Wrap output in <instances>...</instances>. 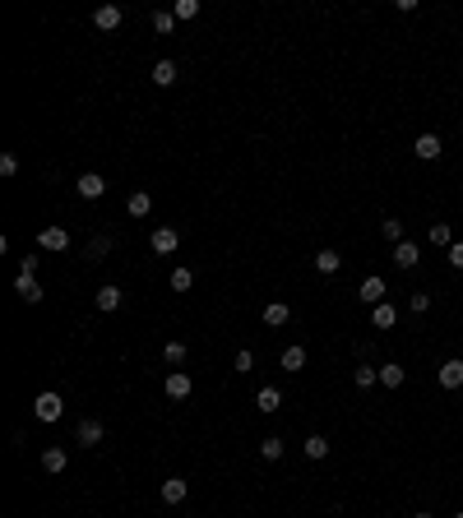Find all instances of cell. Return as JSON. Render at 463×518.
Instances as JSON below:
<instances>
[{"label": "cell", "instance_id": "obj_36", "mask_svg": "<svg viewBox=\"0 0 463 518\" xmlns=\"http://www.w3.org/2000/svg\"><path fill=\"white\" fill-rule=\"evenodd\" d=\"M0 176H19V157H15V153H5V157H0Z\"/></svg>", "mask_w": 463, "mask_h": 518}, {"label": "cell", "instance_id": "obj_37", "mask_svg": "<svg viewBox=\"0 0 463 518\" xmlns=\"http://www.w3.org/2000/svg\"><path fill=\"white\" fill-rule=\"evenodd\" d=\"M449 264H454V269H463V241L449 245Z\"/></svg>", "mask_w": 463, "mask_h": 518}, {"label": "cell", "instance_id": "obj_16", "mask_svg": "<svg viewBox=\"0 0 463 518\" xmlns=\"http://www.w3.org/2000/svg\"><path fill=\"white\" fill-rule=\"evenodd\" d=\"M426 241H431L435 250H449V245H454V231H449V222H431V227H426Z\"/></svg>", "mask_w": 463, "mask_h": 518}, {"label": "cell", "instance_id": "obj_17", "mask_svg": "<svg viewBox=\"0 0 463 518\" xmlns=\"http://www.w3.org/2000/svg\"><path fill=\"white\" fill-rule=\"evenodd\" d=\"M339 269H343V255H339V250H320V255H315V274L329 278V274H339Z\"/></svg>", "mask_w": 463, "mask_h": 518}, {"label": "cell", "instance_id": "obj_5", "mask_svg": "<svg viewBox=\"0 0 463 518\" xmlns=\"http://www.w3.org/2000/svg\"><path fill=\"white\" fill-rule=\"evenodd\" d=\"M75 190H79V199H102L107 195V181H102L97 171H84V176L75 181Z\"/></svg>", "mask_w": 463, "mask_h": 518}, {"label": "cell", "instance_id": "obj_39", "mask_svg": "<svg viewBox=\"0 0 463 518\" xmlns=\"http://www.w3.org/2000/svg\"><path fill=\"white\" fill-rule=\"evenodd\" d=\"M454 518H463V514H454Z\"/></svg>", "mask_w": 463, "mask_h": 518}, {"label": "cell", "instance_id": "obj_14", "mask_svg": "<svg viewBox=\"0 0 463 518\" xmlns=\"http://www.w3.org/2000/svg\"><path fill=\"white\" fill-rule=\"evenodd\" d=\"M417 259H422V250H417L413 241H399V245H394V264H399V269H417Z\"/></svg>", "mask_w": 463, "mask_h": 518}, {"label": "cell", "instance_id": "obj_6", "mask_svg": "<svg viewBox=\"0 0 463 518\" xmlns=\"http://www.w3.org/2000/svg\"><path fill=\"white\" fill-rule=\"evenodd\" d=\"M413 153H417V157H422V162H435V157L445 153V144H440V135H417Z\"/></svg>", "mask_w": 463, "mask_h": 518}, {"label": "cell", "instance_id": "obj_32", "mask_svg": "<svg viewBox=\"0 0 463 518\" xmlns=\"http://www.w3.org/2000/svg\"><path fill=\"white\" fill-rule=\"evenodd\" d=\"M283 449H287V444L278 440V435H269V440H264V444H260V454H264V458H269V463H278V458H283Z\"/></svg>", "mask_w": 463, "mask_h": 518}, {"label": "cell", "instance_id": "obj_25", "mask_svg": "<svg viewBox=\"0 0 463 518\" xmlns=\"http://www.w3.org/2000/svg\"><path fill=\"white\" fill-rule=\"evenodd\" d=\"M380 236H385L389 245H399V241H408V231H403V222L399 218H385V222H380Z\"/></svg>", "mask_w": 463, "mask_h": 518}, {"label": "cell", "instance_id": "obj_27", "mask_svg": "<svg viewBox=\"0 0 463 518\" xmlns=\"http://www.w3.org/2000/svg\"><path fill=\"white\" fill-rule=\"evenodd\" d=\"M176 23H190V19H200V0H176Z\"/></svg>", "mask_w": 463, "mask_h": 518}, {"label": "cell", "instance_id": "obj_11", "mask_svg": "<svg viewBox=\"0 0 463 518\" xmlns=\"http://www.w3.org/2000/svg\"><path fill=\"white\" fill-rule=\"evenodd\" d=\"M125 213L130 218H149L153 213V195H149V190H135V195L125 199Z\"/></svg>", "mask_w": 463, "mask_h": 518}, {"label": "cell", "instance_id": "obj_10", "mask_svg": "<svg viewBox=\"0 0 463 518\" xmlns=\"http://www.w3.org/2000/svg\"><path fill=\"white\" fill-rule=\"evenodd\" d=\"M37 245H42V250H70V231L65 227H42Z\"/></svg>", "mask_w": 463, "mask_h": 518}, {"label": "cell", "instance_id": "obj_23", "mask_svg": "<svg viewBox=\"0 0 463 518\" xmlns=\"http://www.w3.org/2000/svg\"><path fill=\"white\" fill-rule=\"evenodd\" d=\"M153 84L158 88H171V84H176V61H158L153 65Z\"/></svg>", "mask_w": 463, "mask_h": 518}, {"label": "cell", "instance_id": "obj_4", "mask_svg": "<svg viewBox=\"0 0 463 518\" xmlns=\"http://www.w3.org/2000/svg\"><path fill=\"white\" fill-rule=\"evenodd\" d=\"M162 389H167V398H171V403H185L195 384H190V375H185V370H171L167 380H162Z\"/></svg>", "mask_w": 463, "mask_h": 518}, {"label": "cell", "instance_id": "obj_1", "mask_svg": "<svg viewBox=\"0 0 463 518\" xmlns=\"http://www.w3.org/2000/svg\"><path fill=\"white\" fill-rule=\"evenodd\" d=\"M32 412H37V421H61V412H65V398L56 394V389H46V394H37V403H32Z\"/></svg>", "mask_w": 463, "mask_h": 518}, {"label": "cell", "instance_id": "obj_35", "mask_svg": "<svg viewBox=\"0 0 463 518\" xmlns=\"http://www.w3.org/2000/svg\"><path fill=\"white\" fill-rule=\"evenodd\" d=\"M408 305H413L417 315H426V310H431V296H426V291H413V296H408Z\"/></svg>", "mask_w": 463, "mask_h": 518}, {"label": "cell", "instance_id": "obj_19", "mask_svg": "<svg viewBox=\"0 0 463 518\" xmlns=\"http://www.w3.org/2000/svg\"><path fill=\"white\" fill-rule=\"evenodd\" d=\"M65 463H70V454H65L61 444H51V449H42V468H46V472H65Z\"/></svg>", "mask_w": 463, "mask_h": 518}, {"label": "cell", "instance_id": "obj_28", "mask_svg": "<svg viewBox=\"0 0 463 518\" xmlns=\"http://www.w3.org/2000/svg\"><path fill=\"white\" fill-rule=\"evenodd\" d=\"M153 32H158V37L176 32V15H171V10H158V15H153Z\"/></svg>", "mask_w": 463, "mask_h": 518}, {"label": "cell", "instance_id": "obj_12", "mask_svg": "<svg viewBox=\"0 0 463 518\" xmlns=\"http://www.w3.org/2000/svg\"><path fill=\"white\" fill-rule=\"evenodd\" d=\"M15 291H19V296H23L28 305L42 301V287H37V278H32V274H19V278H15Z\"/></svg>", "mask_w": 463, "mask_h": 518}, {"label": "cell", "instance_id": "obj_9", "mask_svg": "<svg viewBox=\"0 0 463 518\" xmlns=\"http://www.w3.org/2000/svg\"><path fill=\"white\" fill-rule=\"evenodd\" d=\"M185 495H190V481H185V477H167V481H162V504H181Z\"/></svg>", "mask_w": 463, "mask_h": 518}, {"label": "cell", "instance_id": "obj_38", "mask_svg": "<svg viewBox=\"0 0 463 518\" xmlns=\"http://www.w3.org/2000/svg\"><path fill=\"white\" fill-rule=\"evenodd\" d=\"M413 518H431V514H413Z\"/></svg>", "mask_w": 463, "mask_h": 518}, {"label": "cell", "instance_id": "obj_7", "mask_svg": "<svg viewBox=\"0 0 463 518\" xmlns=\"http://www.w3.org/2000/svg\"><path fill=\"white\" fill-rule=\"evenodd\" d=\"M121 19H125V10H121V5H102V10L93 15V28L111 32V28H121Z\"/></svg>", "mask_w": 463, "mask_h": 518}, {"label": "cell", "instance_id": "obj_30", "mask_svg": "<svg viewBox=\"0 0 463 518\" xmlns=\"http://www.w3.org/2000/svg\"><path fill=\"white\" fill-rule=\"evenodd\" d=\"M167 282H171V291H190L195 287V274H190V269H171Z\"/></svg>", "mask_w": 463, "mask_h": 518}, {"label": "cell", "instance_id": "obj_8", "mask_svg": "<svg viewBox=\"0 0 463 518\" xmlns=\"http://www.w3.org/2000/svg\"><path fill=\"white\" fill-rule=\"evenodd\" d=\"M75 440L84 444V449H97V444H102V421H79V430H75Z\"/></svg>", "mask_w": 463, "mask_h": 518}, {"label": "cell", "instance_id": "obj_2", "mask_svg": "<svg viewBox=\"0 0 463 518\" xmlns=\"http://www.w3.org/2000/svg\"><path fill=\"white\" fill-rule=\"evenodd\" d=\"M435 380H440V389H463V361H459V356H449V361H440V370H435Z\"/></svg>", "mask_w": 463, "mask_h": 518}, {"label": "cell", "instance_id": "obj_31", "mask_svg": "<svg viewBox=\"0 0 463 518\" xmlns=\"http://www.w3.org/2000/svg\"><path fill=\"white\" fill-rule=\"evenodd\" d=\"M84 255H88V259H102V255H111V236H93V241L84 245Z\"/></svg>", "mask_w": 463, "mask_h": 518}, {"label": "cell", "instance_id": "obj_18", "mask_svg": "<svg viewBox=\"0 0 463 518\" xmlns=\"http://www.w3.org/2000/svg\"><path fill=\"white\" fill-rule=\"evenodd\" d=\"M361 301H366V305H380V301H385V278L370 274L366 282H361Z\"/></svg>", "mask_w": 463, "mask_h": 518}, {"label": "cell", "instance_id": "obj_21", "mask_svg": "<svg viewBox=\"0 0 463 518\" xmlns=\"http://www.w3.org/2000/svg\"><path fill=\"white\" fill-rule=\"evenodd\" d=\"M121 296H125L121 287H111V282H102V287H97V296H93V301H97V310H116V305H121Z\"/></svg>", "mask_w": 463, "mask_h": 518}, {"label": "cell", "instance_id": "obj_29", "mask_svg": "<svg viewBox=\"0 0 463 518\" xmlns=\"http://www.w3.org/2000/svg\"><path fill=\"white\" fill-rule=\"evenodd\" d=\"M301 449H306V458H315V463H320V458L329 454V440H324V435H306V444H301Z\"/></svg>", "mask_w": 463, "mask_h": 518}, {"label": "cell", "instance_id": "obj_3", "mask_svg": "<svg viewBox=\"0 0 463 518\" xmlns=\"http://www.w3.org/2000/svg\"><path fill=\"white\" fill-rule=\"evenodd\" d=\"M149 245H153V255H176V245H181V231H176V227H158L153 236H149Z\"/></svg>", "mask_w": 463, "mask_h": 518}, {"label": "cell", "instance_id": "obj_33", "mask_svg": "<svg viewBox=\"0 0 463 518\" xmlns=\"http://www.w3.org/2000/svg\"><path fill=\"white\" fill-rule=\"evenodd\" d=\"M162 356H167V366H181V361H185V343H167Z\"/></svg>", "mask_w": 463, "mask_h": 518}, {"label": "cell", "instance_id": "obj_15", "mask_svg": "<svg viewBox=\"0 0 463 518\" xmlns=\"http://www.w3.org/2000/svg\"><path fill=\"white\" fill-rule=\"evenodd\" d=\"M287 320H292V305H283V301L264 305V324H269V329H283Z\"/></svg>", "mask_w": 463, "mask_h": 518}, {"label": "cell", "instance_id": "obj_20", "mask_svg": "<svg viewBox=\"0 0 463 518\" xmlns=\"http://www.w3.org/2000/svg\"><path fill=\"white\" fill-rule=\"evenodd\" d=\"M278 366L283 370H306V347H283V356H278Z\"/></svg>", "mask_w": 463, "mask_h": 518}, {"label": "cell", "instance_id": "obj_24", "mask_svg": "<svg viewBox=\"0 0 463 518\" xmlns=\"http://www.w3.org/2000/svg\"><path fill=\"white\" fill-rule=\"evenodd\" d=\"M352 384H357V389H370V384H380V366H366V361H361V366L352 370Z\"/></svg>", "mask_w": 463, "mask_h": 518}, {"label": "cell", "instance_id": "obj_34", "mask_svg": "<svg viewBox=\"0 0 463 518\" xmlns=\"http://www.w3.org/2000/svg\"><path fill=\"white\" fill-rule=\"evenodd\" d=\"M232 366L241 370V375H250V370H255V352H246V347H241V352H236V361H232Z\"/></svg>", "mask_w": 463, "mask_h": 518}, {"label": "cell", "instance_id": "obj_22", "mask_svg": "<svg viewBox=\"0 0 463 518\" xmlns=\"http://www.w3.org/2000/svg\"><path fill=\"white\" fill-rule=\"evenodd\" d=\"M403 380H408V370H403L399 361H385V366H380V384H385V389H399Z\"/></svg>", "mask_w": 463, "mask_h": 518}, {"label": "cell", "instance_id": "obj_13", "mask_svg": "<svg viewBox=\"0 0 463 518\" xmlns=\"http://www.w3.org/2000/svg\"><path fill=\"white\" fill-rule=\"evenodd\" d=\"M370 324H375V329H394V324H399V310H394L389 301L370 305Z\"/></svg>", "mask_w": 463, "mask_h": 518}, {"label": "cell", "instance_id": "obj_26", "mask_svg": "<svg viewBox=\"0 0 463 518\" xmlns=\"http://www.w3.org/2000/svg\"><path fill=\"white\" fill-rule=\"evenodd\" d=\"M278 403H283V394H278L274 384H264L260 398H255V407H260V412H278Z\"/></svg>", "mask_w": 463, "mask_h": 518}]
</instances>
